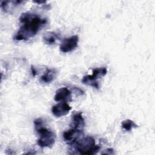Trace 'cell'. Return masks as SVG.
<instances>
[{
	"label": "cell",
	"mask_w": 155,
	"mask_h": 155,
	"mask_svg": "<svg viewBox=\"0 0 155 155\" xmlns=\"http://www.w3.org/2000/svg\"><path fill=\"white\" fill-rule=\"evenodd\" d=\"M21 27L14 37L16 41H27L34 37L47 23V20L29 12L22 13L19 18Z\"/></svg>",
	"instance_id": "obj_1"
},
{
	"label": "cell",
	"mask_w": 155,
	"mask_h": 155,
	"mask_svg": "<svg viewBox=\"0 0 155 155\" xmlns=\"http://www.w3.org/2000/svg\"><path fill=\"white\" fill-rule=\"evenodd\" d=\"M34 124L35 130L39 135V137L37 140L38 145L42 148L51 147L55 142L56 137L55 133L50 129L45 127L43 125V121L41 118L35 119Z\"/></svg>",
	"instance_id": "obj_2"
},
{
	"label": "cell",
	"mask_w": 155,
	"mask_h": 155,
	"mask_svg": "<svg viewBox=\"0 0 155 155\" xmlns=\"http://www.w3.org/2000/svg\"><path fill=\"white\" fill-rule=\"evenodd\" d=\"M72 144H75L76 150L81 154H94L100 149V147L96 144L94 139L91 136L79 139Z\"/></svg>",
	"instance_id": "obj_3"
},
{
	"label": "cell",
	"mask_w": 155,
	"mask_h": 155,
	"mask_svg": "<svg viewBox=\"0 0 155 155\" xmlns=\"http://www.w3.org/2000/svg\"><path fill=\"white\" fill-rule=\"evenodd\" d=\"M107 73L105 67L95 68L93 70V74L91 75H86L82 79V82L85 85L93 87L97 89L99 88L98 79L104 76Z\"/></svg>",
	"instance_id": "obj_4"
},
{
	"label": "cell",
	"mask_w": 155,
	"mask_h": 155,
	"mask_svg": "<svg viewBox=\"0 0 155 155\" xmlns=\"http://www.w3.org/2000/svg\"><path fill=\"white\" fill-rule=\"evenodd\" d=\"M79 37L77 35L65 38L62 42L60 45V50L63 53H68L74 50L78 46Z\"/></svg>",
	"instance_id": "obj_5"
},
{
	"label": "cell",
	"mask_w": 155,
	"mask_h": 155,
	"mask_svg": "<svg viewBox=\"0 0 155 155\" xmlns=\"http://www.w3.org/2000/svg\"><path fill=\"white\" fill-rule=\"evenodd\" d=\"M71 109V107L67 103L64 102L53 105L51 108V112L54 116L60 117L67 115Z\"/></svg>",
	"instance_id": "obj_6"
},
{
	"label": "cell",
	"mask_w": 155,
	"mask_h": 155,
	"mask_svg": "<svg viewBox=\"0 0 155 155\" xmlns=\"http://www.w3.org/2000/svg\"><path fill=\"white\" fill-rule=\"evenodd\" d=\"M83 135L82 130H79L74 128L65 131L63 134L64 139L65 141L70 142L71 144L78 140L81 136Z\"/></svg>",
	"instance_id": "obj_7"
},
{
	"label": "cell",
	"mask_w": 155,
	"mask_h": 155,
	"mask_svg": "<svg viewBox=\"0 0 155 155\" xmlns=\"http://www.w3.org/2000/svg\"><path fill=\"white\" fill-rule=\"evenodd\" d=\"M71 93L66 87H61L58 89L54 95V101H71Z\"/></svg>",
	"instance_id": "obj_8"
},
{
	"label": "cell",
	"mask_w": 155,
	"mask_h": 155,
	"mask_svg": "<svg viewBox=\"0 0 155 155\" xmlns=\"http://www.w3.org/2000/svg\"><path fill=\"white\" fill-rule=\"evenodd\" d=\"M72 128L83 130L85 126L84 119L82 117V113H77L74 114L72 117Z\"/></svg>",
	"instance_id": "obj_9"
},
{
	"label": "cell",
	"mask_w": 155,
	"mask_h": 155,
	"mask_svg": "<svg viewBox=\"0 0 155 155\" xmlns=\"http://www.w3.org/2000/svg\"><path fill=\"white\" fill-rule=\"evenodd\" d=\"M59 38V35L53 31H47L42 36L44 42L48 45L54 44Z\"/></svg>",
	"instance_id": "obj_10"
},
{
	"label": "cell",
	"mask_w": 155,
	"mask_h": 155,
	"mask_svg": "<svg viewBox=\"0 0 155 155\" xmlns=\"http://www.w3.org/2000/svg\"><path fill=\"white\" fill-rule=\"evenodd\" d=\"M56 75V72L53 69H47L45 73L41 77V81L45 83H50L54 80Z\"/></svg>",
	"instance_id": "obj_11"
},
{
	"label": "cell",
	"mask_w": 155,
	"mask_h": 155,
	"mask_svg": "<svg viewBox=\"0 0 155 155\" xmlns=\"http://www.w3.org/2000/svg\"><path fill=\"white\" fill-rule=\"evenodd\" d=\"M121 125H122V128L124 130H126L127 131H131L133 128L137 127V125L133 120H131L130 119L124 120L122 122Z\"/></svg>",
	"instance_id": "obj_12"
},
{
	"label": "cell",
	"mask_w": 155,
	"mask_h": 155,
	"mask_svg": "<svg viewBox=\"0 0 155 155\" xmlns=\"http://www.w3.org/2000/svg\"><path fill=\"white\" fill-rule=\"evenodd\" d=\"M105 152L102 153L103 154H113L114 153L113 151V150L112 148H108L106 150H105Z\"/></svg>",
	"instance_id": "obj_13"
},
{
	"label": "cell",
	"mask_w": 155,
	"mask_h": 155,
	"mask_svg": "<svg viewBox=\"0 0 155 155\" xmlns=\"http://www.w3.org/2000/svg\"><path fill=\"white\" fill-rule=\"evenodd\" d=\"M31 71H32V74H33V75L34 76H36V70H35V67H33V66H31Z\"/></svg>",
	"instance_id": "obj_14"
},
{
	"label": "cell",
	"mask_w": 155,
	"mask_h": 155,
	"mask_svg": "<svg viewBox=\"0 0 155 155\" xmlns=\"http://www.w3.org/2000/svg\"><path fill=\"white\" fill-rule=\"evenodd\" d=\"M34 2H36L38 4H41V3H44L45 2V1H33Z\"/></svg>",
	"instance_id": "obj_15"
}]
</instances>
